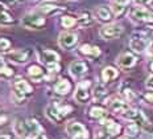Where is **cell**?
I'll return each instance as SVG.
<instances>
[{
	"label": "cell",
	"instance_id": "obj_1",
	"mask_svg": "<svg viewBox=\"0 0 153 139\" xmlns=\"http://www.w3.org/2000/svg\"><path fill=\"white\" fill-rule=\"evenodd\" d=\"M15 130L24 139H34L37 135L44 132L42 126L38 123V121L34 118H28V119H24V121L16 122Z\"/></svg>",
	"mask_w": 153,
	"mask_h": 139
},
{
	"label": "cell",
	"instance_id": "obj_2",
	"mask_svg": "<svg viewBox=\"0 0 153 139\" xmlns=\"http://www.w3.org/2000/svg\"><path fill=\"white\" fill-rule=\"evenodd\" d=\"M73 110L71 106L69 105H59L58 102H50L49 105L46 106L45 113L46 117L50 119V121L56 122V123H61L62 119L69 114Z\"/></svg>",
	"mask_w": 153,
	"mask_h": 139
},
{
	"label": "cell",
	"instance_id": "obj_3",
	"mask_svg": "<svg viewBox=\"0 0 153 139\" xmlns=\"http://www.w3.org/2000/svg\"><path fill=\"white\" fill-rule=\"evenodd\" d=\"M13 88H15V101L16 103H21L25 99V97L33 93V88L28 81H25L24 78H16L13 82Z\"/></svg>",
	"mask_w": 153,
	"mask_h": 139
},
{
	"label": "cell",
	"instance_id": "obj_4",
	"mask_svg": "<svg viewBox=\"0 0 153 139\" xmlns=\"http://www.w3.org/2000/svg\"><path fill=\"white\" fill-rule=\"evenodd\" d=\"M38 59L48 69L53 70V72H58L59 70V65H58L59 56L54 50H49V49L40 50L38 52Z\"/></svg>",
	"mask_w": 153,
	"mask_h": 139
},
{
	"label": "cell",
	"instance_id": "obj_5",
	"mask_svg": "<svg viewBox=\"0 0 153 139\" xmlns=\"http://www.w3.org/2000/svg\"><path fill=\"white\" fill-rule=\"evenodd\" d=\"M124 118L129 119V121H133L136 125L139 126V127H143L145 128V130H151L152 126L149 123V121L146 119V117L144 114H143V111H140V110H136V109H128L126 113L123 114Z\"/></svg>",
	"mask_w": 153,
	"mask_h": 139
},
{
	"label": "cell",
	"instance_id": "obj_6",
	"mask_svg": "<svg viewBox=\"0 0 153 139\" xmlns=\"http://www.w3.org/2000/svg\"><path fill=\"white\" fill-rule=\"evenodd\" d=\"M21 24L28 29H42L46 24V20L44 16H40L37 14H29L23 17Z\"/></svg>",
	"mask_w": 153,
	"mask_h": 139
},
{
	"label": "cell",
	"instance_id": "obj_7",
	"mask_svg": "<svg viewBox=\"0 0 153 139\" xmlns=\"http://www.w3.org/2000/svg\"><path fill=\"white\" fill-rule=\"evenodd\" d=\"M129 16L135 21L143 23H153V9L145 7H135L131 9Z\"/></svg>",
	"mask_w": 153,
	"mask_h": 139
},
{
	"label": "cell",
	"instance_id": "obj_8",
	"mask_svg": "<svg viewBox=\"0 0 153 139\" xmlns=\"http://www.w3.org/2000/svg\"><path fill=\"white\" fill-rule=\"evenodd\" d=\"M66 132L73 139H87L88 138V132L86 130V127L79 122H70L66 126Z\"/></svg>",
	"mask_w": 153,
	"mask_h": 139
},
{
	"label": "cell",
	"instance_id": "obj_9",
	"mask_svg": "<svg viewBox=\"0 0 153 139\" xmlns=\"http://www.w3.org/2000/svg\"><path fill=\"white\" fill-rule=\"evenodd\" d=\"M123 27L119 24H107L99 29V35L102 38H106V40H112V38L119 37L123 33Z\"/></svg>",
	"mask_w": 153,
	"mask_h": 139
},
{
	"label": "cell",
	"instance_id": "obj_10",
	"mask_svg": "<svg viewBox=\"0 0 153 139\" xmlns=\"http://www.w3.org/2000/svg\"><path fill=\"white\" fill-rule=\"evenodd\" d=\"M149 45V40L146 37H144L143 35H133L132 38H131L129 41V47L131 49H133L135 52H137V53H141V52H144L146 48H148Z\"/></svg>",
	"mask_w": 153,
	"mask_h": 139
},
{
	"label": "cell",
	"instance_id": "obj_11",
	"mask_svg": "<svg viewBox=\"0 0 153 139\" xmlns=\"http://www.w3.org/2000/svg\"><path fill=\"white\" fill-rule=\"evenodd\" d=\"M78 41V36L73 32H62L58 37V44L63 49H70L76 44Z\"/></svg>",
	"mask_w": 153,
	"mask_h": 139
},
{
	"label": "cell",
	"instance_id": "obj_12",
	"mask_svg": "<svg viewBox=\"0 0 153 139\" xmlns=\"http://www.w3.org/2000/svg\"><path fill=\"white\" fill-rule=\"evenodd\" d=\"M88 86H90V81L87 82H81L76 88L75 95L74 98L78 101L79 103H87L88 99H90V90H88Z\"/></svg>",
	"mask_w": 153,
	"mask_h": 139
},
{
	"label": "cell",
	"instance_id": "obj_13",
	"mask_svg": "<svg viewBox=\"0 0 153 139\" xmlns=\"http://www.w3.org/2000/svg\"><path fill=\"white\" fill-rule=\"evenodd\" d=\"M30 52L27 49H19V50H13L11 53H8V59L12 61V62L16 64H24L27 62L28 59H29Z\"/></svg>",
	"mask_w": 153,
	"mask_h": 139
},
{
	"label": "cell",
	"instance_id": "obj_14",
	"mask_svg": "<svg viewBox=\"0 0 153 139\" xmlns=\"http://www.w3.org/2000/svg\"><path fill=\"white\" fill-rule=\"evenodd\" d=\"M116 61H117V65H119L120 68H123V69H128V68H132L136 64V57L133 56L132 53L126 52V53L120 54Z\"/></svg>",
	"mask_w": 153,
	"mask_h": 139
},
{
	"label": "cell",
	"instance_id": "obj_15",
	"mask_svg": "<svg viewBox=\"0 0 153 139\" xmlns=\"http://www.w3.org/2000/svg\"><path fill=\"white\" fill-rule=\"evenodd\" d=\"M87 64L83 61H74V62L70 64V73L74 77H82L87 72Z\"/></svg>",
	"mask_w": 153,
	"mask_h": 139
},
{
	"label": "cell",
	"instance_id": "obj_16",
	"mask_svg": "<svg viewBox=\"0 0 153 139\" xmlns=\"http://www.w3.org/2000/svg\"><path fill=\"white\" fill-rule=\"evenodd\" d=\"M100 125H103L104 127H106V132L110 137H116V135H119L120 131H122V127L117 123H115L114 121H111V119H107V121L102 119Z\"/></svg>",
	"mask_w": 153,
	"mask_h": 139
},
{
	"label": "cell",
	"instance_id": "obj_17",
	"mask_svg": "<svg viewBox=\"0 0 153 139\" xmlns=\"http://www.w3.org/2000/svg\"><path fill=\"white\" fill-rule=\"evenodd\" d=\"M71 90V83L69 82L66 78L58 80V82L54 85V93L58 95H65Z\"/></svg>",
	"mask_w": 153,
	"mask_h": 139
},
{
	"label": "cell",
	"instance_id": "obj_18",
	"mask_svg": "<svg viewBox=\"0 0 153 139\" xmlns=\"http://www.w3.org/2000/svg\"><path fill=\"white\" fill-rule=\"evenodd\" d=\"M28 76L30 77V80L36 81V82H40V81L45 77V70L38 65H30L28 68Z\"/></svg>",
	"mask_w": 153,
	"mask_h": 139
},
{
	"label": "cell",
	"instance_id": "obj_19",
	"mask_svg": "<svg viewBox=\"0 0 153 139\" xmlns=\"http://www.w3.org/2000/svg\"><path fill=\"white\" fill-rule=\"evenodd\" d=\"M108 106H110V110H112L114 113H117V114H122V115L129 109L128 103L122 101V99H114V101L110 102Z\"/></svg>",
	"mask_w": 153,
	"mask_h": 139
},
{
	"label": "cell",
	"instance_id": "obj_20",
	"mask_svg": "<svg viewBox=\"0 0 153 139\" xmlns=\"http://www.w3.org/2000/svg\"><path fill=\"white\" fill-rule=\"evenodd\" d=\"M79 52H81L82 54H85V56L87 57H91V59H95V57H99L100 56V49L98 47H92V45H88V44H85L82 45L81 48H79Z\"/></svg>",
	"mask_w": 153,
	"mask_h": 139
},
{
	"label": "cell",
	"instance_id": "obj_21",
	"mask_svg": "<svg viewBox=\"0 0 153 139\" xmlns=\"http://www.w3.org/2000/svg\"><path fill=\"white\" fill-rule=\"evenodd\" d=\"M95 14H97V17L99 19L100 21H110L114 19V12L111 11L110 8L107 7H99L97 8V11H95Z\"/></svg>",
	"mask_w": 153,
	"mask_h": 139
},
{
	"label": "cell",
	"instance_id": "obj_22",
	"mask_svg": "<svg viewBox=\"0 0 153 139\" xmlns=\"http://www.w3.org/2000/svg\"><path fill=\"white\" fill-rule=\"evenodd\" d=\"M38 11H40L42 15H45V16H52V15H56V14L62 12L63 8L58 7V5H53V4H42Z\"/></svg>",
	"mask_w": 153,
	"mask_h": 139
},
{
	"label": "cell",
	"instance_id": "obj_23",
	"mask_svg": "<svg viewBox=\"0 0 153 139\" xmlns=\"http://www.w3.org/2000/svg\"><path fill=\"white\" fill-rule=\"evenodd\" d=\"M117 70L112 66H107L102 70V81L103 82H110V81H114L117 77Z\"/></svg>",
	"mask_w": 153,
	"mask_h": 139
},
{
	"label": "cell",
	"instance_id": "obj_24",
	"mask_svg": "<svg viewBox=\"0 0 153 139\" xmlns=\"http://www.w3.org/2000/svg\"><path fill=\"white\" fill-rule=\"evenodd\" d=\"M15 24V19L0 5V25H12Z\"/></svg>",
	"mask_w": 153,
	"mask_h": 139
},
{
	"label": "cell",
	"instance_id": "obj_25",
	"mask_svg": "<svg viewBox=\"0 0 153 139\" xmlns=\"http://www.w3.org/2000/svg\"><path fill=\"white\" fill-rule=\"evenodd\" d=\"M90 117L94 119H104L107 117V111L103 107H99V106H94L90 110Z\"/></svg>",
	"mask_w": 153,
	"mask_h": 139
},
{
	"label": "cell",
	"instance_id": "obj_26",
	"mask_svg": "<svg viewBox=\"0 0 153 139\" xmlns=\"http://www.w3.org/2000/svg\"><path fill=\"white\" fill-rule=\"evenodd\" d=\"M76 23H78L81 27H88V25H91L92 23H94V20H92L91 15L88 14V12H86V14H82L81 16H79Z\"/></svg>",
	"mask_w": 153,
	"mask_h": 139
},
{
	"label": "cell",
	"instance_id": "obj_27",
	"mask_svg": "<svg viewBox=\"0 0 153 139\" xmlns=\"http://www.w3.org/2000/svg\"><path fill=\"white\" fill-rule=\"evenodd\" d=\"M107 95V89L103 85H97L94 88V97L95 99H103Z\"/></svg>",
	"mask_w": 153,
	"mask_h": 139
},
{
	"label": "cell",
	"instance_id": "obj_28",
	"mask_svg": "<svg viewBox=\"0 0 153 139\" xmlns=\"http://www.w3.org/2000/svg\"><path fill=\"white\" fill-rule=\"evenodd\" d=\"M61 23H62V25L65 28H71V27H74V25L76 24V20L74 17H71V16H63Z\"/></svg>",
	"mask_w": 153,
	"mask_h": 139
},
{
	"label": "cell",
	"instance_id": "obj_29",
	"mask_svg": "<svg viewBox=\"0 0 153 139\" xmlns=\"http://www.w3.org/2000/svg\"><path fill=\"white\" fill-rule=\"evenodd\" d=\"M111 11L114 12L115 16H120L124 14V11H126V5L123 4H117V3H114L112 7H111Z\"/></svg>",
	"mask_w": 153,
	"mask_h": 139
},
{
	"label": "cell",
	"instance_id": "obj_30",
	"mask_svg": "<svg viewBox=\"0 0 153 139\" xmlns=\"http://www.w3.org/2000/svg\"><path fill=\"white\" fill-rule=\"evenodd\" d=\"M126 131H127V134L128 135H131V137H136L137 132H139V126L136 123H129L128 126H127Z\"/></svg>",
	"mask_w": 153,
	"mask_h": 139
},
{
	"label": "cell",
	"instance_id": "obj_31",
	"mask_svg": "<svg viewBox=\"0 0 153 139\" xmlns=\"http://www.w3.org/2000/svg\"><path fill=\"white\" fill-rule=\"evenodd\" d=\"M11 48V41L7 40V38L0 37V52H5Z\"/></svg>",
	"mask_w": 153,
	"mask_h": 139
},
{
	"label": "cell",
	"instance_id": "obj_32",
	"mask_svg": "<svg viewBox=\"0 0 153 139\" xmlns=\"http://www.w3.org/2000/svg\"><path fill=\"white\" fill-rule=\"evenodd\" d=\"M0 74H3V76H5V77H11L12 74H13V69H11V68H8V66H4L0 69Z\"/></svg>",
	"mask_w": 153,
	"mask_h": 139
},
{
	"label": "cell",
	"instance_id": "obj_33",
	"mask_svg": "<svg viewBox=\"0 0 153 139\" xmlns=\"http://www.w3.org/2000/svg\"><path fill=\"white\" fill-rule=\"evenodd\" d=\"M16 0H0V5H5V7H13Z\"/></svg>",
	"mask_w": 153,
	"mask_h": 139
},
{
	"label": "cell",
	"instance_id": "obj_34",
	"mask_svg": "<svg viewBox=\"0 0 153 139\" xmlns=\"http://www.w3.org/2000/svg\"><path fill=\"white\" fill-rule=\"evenodd\" d=\"M145 86H146L148 89H152V90H153V76H151V77H148V78H146Z\"/></svg>",
	"mask_w": 153,
	"mask_h": 139
},
{
	"label": "cell",
	"instance_id": "obj_35",
	"mask_svg": "<svg viewBox=\"0 0 153 139\" xmlns=\"http://www.w3.org/2000/svg\"><path fill=\"white\" fill-rule=\"evenodd\" d=\"M153 0H135V3H137L139 5H149L152 4Z\"/></svg>",
	"mask_w": 153,
	"mask_h": 139
},
{
	"label": "cell",
	"instance_id": "obj_36",
	"mask_svg": "<svg viewBox=\"0 0 153 139\" xmlns=\"http://www.w3.org/2000/svg\"><path fill=\"white\" fill-rule=\"evenodd\" d=\"M114 3H117V4H123V5H127L129 3V0H112Z\"/></svg>",
	"mask_w": 153,
	"mask_h": 139
},
{
	"label": "cell",
	"instance_id": "obj_37",
	"mask_svg": "<svg viewBox=\"0 0 153 139\" xmlns=\"http://www.w3.org/2000/svg\"><path fill=\"white\" fill-rule=\"evenodd\" d=\"M0 139H13V138L8 134H0Z\"/></svg>",
	"mask_w": 153,
	"mask_h": 139
},
{
	"label": "cell",
	"instance_id": "obj_38",
	"mask_svg": "<svg viewBox=\"0 0 153 139\" xmlns=\"http://www.w3.org/2000/svg\"><path fill=\"white\" fill-rule=\"evenodd\" d=\"M34 139H48V137H46L45 134H40V135H37Z\"/></svg>",
	"mask_w": 153,
	"mask_h": 139
},
{
	"label": "cell",
	"instance_id": "obj_39",
	"mask_svg": "<svg viewBox=\"0 0 153 139\" xmlns=\"http://www.w3.org/2000/svg\"><path fill=\"white\" fill-rule=\"evenodd\" d=\"M5 66V62H4V60H3V57L0 56V69H1V68H4Z\"/></svg>",
	"mask_w": 153,
	"mask_h": 139
},
{
	"label": "cell",
	"instance_id": "obj_40",
	"mask_svg": "<svg viewBox=\"0 0 153 139\" xmlns=\"http://www.w3.org/2000/svg\"><path fill=\"white\" fill-rule=\"evenodd\" d=\"M146 98H148L149 101H152V102H153V93H151V94H148V95H146Z\"/></svg>",
	"mask_w": 153,
	"mask_h": 139
},
{
	"label": "cell",
	"instance_id": "obj_41",
	"mask_svg": "<svg viewBox=\"0 0 153 139\" xmlns=\"http://www.w3.org/2000/svg\"><path fill=\"white\" fill-rule=\"evenodd\" d=\"M149 68H151V70H152V72H153V61H152V62H151V64H149Z\"/></svg>",
	"mask_w": 153,
	"mask_h": 139
},
{
	"label": "cell",
	"instance_id": "obj_42",
	"mask_svg": "<svg viewBox=\"0 0 153 139\" xmlns=\"http://www.w3.org/2000/svg\"><path fill=\"white\" fill-rule=\"evenodd\" d=\"M123 139H132V138H123Z\"/></svg>",
	"mask_w": 153,
	"mask_h": 139
}]
</instances>
